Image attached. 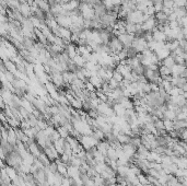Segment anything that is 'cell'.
<instances>
[{"label": "cell", "mask_w": 187, "mask_h": 186, "mask_svg": "<svg viewBox=\"0 0 187 186\" xmlns=\"http://www.w3.org/2000/svg\"><path fill=\"white\" fill-rule=\"evenodd\" d=\"M79 140V142L81 143V146L83 147L85 151H89L90 149H92L93 147H96L98 143H99V140L96 138H94L93 136H82L80 135L77 138Z\"/></svg>", "instance_id": "6da1fadb"}, {"label": "cell", "mask_w": 187, "mask_h": 186, "mask_svg": "<svg viewBox=\"0 0 187 186\" xmlns=\"http://www.w3.org/2000/svg\"><path fill=\"white\" fill-rule=\"evenodd\" d=\"M138 54H139V53H138L133 47L127 48V55H128V58H135L138 56Z\"/></svg>", "instance_id": "cb8c5ba5"}, {"label": "cell", "mask_w": 187, "mask_h": 186, "mask_svg": "<svg viewBox=\"0 0 187 186\" xmlns=\"http://www.w3.org/2000/svg\"><path fill=\"white\" fill-rule=\"evenodd\" d=\"M137 31H138V29H137V24H135V23H126V33L135 34V35H136Z\"/></svg>", "instance_id": "ffe728a7"}, {"label": "cell", "mask_w": 187, "mask_h": 186, "mask_svg": "<svg viewBox=\"0 0 187 186\" xmlns=\"http://www.w3.org/2000/svg\"><path fill=\"white\" fill-rule=\"evenodd\" d=\"M107 158L111 159L112 161H117L118 160V154H117V151H116V149L114 148H111L107 150Z\"/></svg>", "instance_id": "ac0fdd59"}, {"label": "cell", "mask_w": 187, "mask_h": 186, "mask_svg": "<svg viewBox=\"0 0 187 186\" xmlns=\"http://www.w3.org/2000/svg\"><path fill=\"white\" fill-rule=\"evenodd\" d=\"M113 79H115L116 81L120 83V82L124 81V76H122V74H120L119 71H117L115 69V70H114V72H113Z\"/></svg>", "instance_id": "603a6c76"}, {"label": "cell", "mask_w": 187, "mask_h": 186, "mask_svg": "<svg viewBox=\"0 0 187 186\" xmlns=\"http://www.w3.org/2000/svg\"><path fill=\"white\" fill-rule=\"evenodd\" d=\"M19 11H20L21 14L24 18H30L32 15V9H31V6L27 2L26 4H21L20 8H19Z\"/></svg>", "instance_id": "ba28073f"}, {"label": "cell", "mask_w": 187, "mask_h": 186, "mask_svg": "<svg viewBox=\"0 0 187 186\" xmlns=\"http://www.w3.org/2000/svg\"><path fill=\"white\" fill-rule=\"evenodd\" d=\"M38 160H40V161H41L42 163H43V164H44L45 166H48L49 165V164H51V160H49V158H48L47 156H46V153L45 152H42L41 154H40V157H38L37 158Z\"/></svg>", "instance_id": "44dd1931"}, {"label": "cell", "mask_w": 187, "mask_h": 186, "mask_svg": "<svg viewBox=\"0 0 187 186\" xmlns=\"http://www.w3.org/2000/svg\"><path fill=\"white\" fill-rule=\"evenodd\" d=\"M113 108H114L115 114L117 116H119V117H122V116H125V114H126L127 110L124 107L122 104H119V103H116V104L113 106Z\"/></svg>", "instance_id": "4fadbf2b"}, {"label": "cell", "mask_w": 187, "mask_h": 186, "mask_svg": "<svg viewBox=\"0 0 187 186\" xmlns=\"http://www.w3.org/2000/svg\"><path fill=\"white\" fill-rule=\"evenodd\" d=\"M61 137H60V135H59V132H57V129L55 130L53 134H51V141L53 142H56L57 140H59Z\"/></svg>", "instance_id": "83f0119b"}, {"label": "cell", "mask_w": 187, "mask_h": 186, "mask_svg": "<svg viewBox=\"0 0 187 186\" xmlns=\"http://www.w3.org/2000/svg\"><path fill=\"white\" fill-rule=\"evenodd\" d=\"M93 137L96 138L99 141H103V140H105L106 139V135L104 132L101 130V129H94V132H93Z\"/></svg>", "instance_id": "e0dca14e"}, {"label": "cell", "mask_w": 187, "mask_h": 186, "mask_svg": "<svg viewBox=\"0 0 187 186\" xmlns=\"http://www.w3.org/2000/svg\"><path fill=\"white\" fill-rule=\"evenodd\" d=\"M57 132H59V135H60L61 138H65L67 139L70 135V132H68V129L66 128L65 126H58L57 127Z\"/></svg>", "instance_id": "d6986e66"}, {"label": "cell", "mask_w": 187, "mask_h": 186, "mask_svg": "<svg viewBox=\"0 0 187 186\" xmlns=\"http://www.w3.org/2000/svg\"><path fill=\"white\" fill-rule=\"evenodd\" d=\"M136 186H144V185H142L141 183H139V184H138V185H136Z\"/></svg>", "instance_id": "4dcf8cb0"}, {"label": "cell", "mask_w": 187, "mask_h": 186, "mask_svg": "<svg viewBox=\"0 0 187 186\" xmlns=\"http://www.w3.org/2000/svg\"><path fill=\"white\" fill-rule=\"evenodd\" d=\"M96 148H98V150H99L102 154H104L105 157H107V150L111 148V143H109L107 140L99 141V143H98V146H96Z\"/></svg>", "instance_id": "8992f818"}, {"label": "cell", "mask_w": 187, "mask_h": 186, "mask_svg": "<svg viewBox=\"0 0 187 186\" xmlns=\"http://www.w3.org/2000/svg\"><path fill=\"white\" fill-rule=\"evenodd\" d=\"M89 82H91L92 85L95 87V89L100 90V89L102 88V85L104 83V81L102 80V78L100 77L99 74H94V76H92L91 78L89 79Z\"/></svg>", "instance_id": "9c48e42d"}, {"label": "cell", "mask_w": 187, "mask_h": 186, "mask_svg": "<svg viewBox=\"0 0 187 186\" xmlns=\"http://www.w3.org/2000/svg\"><path fill=\"white\" fill-rule=\"evenodd\" d=\"M65 51L67 53V54L69 55V57L71 58V59H73V58L78 55V51H77V46L76 45H73L71 43L70 45H68L67 47L65 48Z\"/></svg>", "instance_id": "7c38bea8"}, {"label": "cell", "mask_w": 187, "mask_h": 186, "mask_svg": "<svg viewBox=\"0 0 187 186\" xmlns=\"http://www.w3.org/2000/svg\"><path fill=\"white\" fill-rule=\"evenodd\" d=\"M117 186H125V185H122V184H117Z\"/></svg>", "instance_id": "1f68e13d"}, {"label": "cell", "mask_w": 187, "mask_h": 186, "mask_svg": "<svg viewBox=\"0 0 187 186\" xmlns=\"http://www.w3.org/2000/svg\"><path fill=\"white\" fill-rule=\"evenodd\" d=\"M147 186H158V185H154V184H149V185H147Z\"/></svg>", "instance_id": "f546056e"}, {"label": "cell", "mask_w": 187, "mask_h": 186, "mask_svg": "<svg viewBox=\"0 0 187 186\" xmlns=\"http://www.w3.org/2000/svg\"><path fill=\"white\" fill-rule=\"evenodd\" d=\"M29 151H30V152L32 153L35 158H38L40 154L42 153L41 149H40V145H38L37 142H33V143H31V145L29 146Z\"/></svg>", "instance_id": "8fae6325"}, {"label": "cell", "mask_w": 187, "mask_h": 186, "mask_svg": "<svg viewBox=\"0 0 187 186\" xmlns=\"http://www.w3.org/2000/svg\"><path fill=\"white\" fill-rule=\"evenodd\" d=\"M117 140H118L122 145L130 143V141H131V136L126 135V134H119V135L117 136Z\"/></svg>", "instance_id": "9a60e30c"}, {"label": "cell", "mask_w": 187, "mask_h": 186, "mask_svg": "<svg viewBox=\"0 0 187 186\" xmlns=\"http://www.w3.org/2000/svg\"><path fill=\"white\" fill-rule=\"evenodd\" d=\"M56 21L58 22L59 26L66 27V29H71L73 23H72V20L70 17H67V15H58V17L55 18Z\"/></svg>", "instance_id": "277c9868"}, {"label": "cell", "mask_w": 187, "mask_h": 186, "mask_svg": "<svg viewBox=\"0 0 187 186\" xmlns=\"http://www.w3.org/2000/svg\"><path fill=\"white\" fill-rule=\"evenodd\" d=\"M109 87H111V89H112V90H115V89L119 88V85H120V83L116 81L115 79H113V78H112V79H111V80L109 81Z\"/></svg>", "instance_id": "484cf974"}, {"label": "cell", "mask_w": 187, "mask_h": 186, "mask_svg": "<svg viewBox=\"0 0 187 186\" xmlns=\"http://www.w3.org/2000/svg\"><path fill=\"white\" fill-rule=\"evenodd\" d=\"M131 47L135 48L140 54V53H143L146 49H149V42L146 41V38L142 36H139V37L136 36V38H135L133 42Z\"/></svg>", "instance_id": "7a4b0ae2"}, {"label": "cell", "mask_w": 187, "mask_h": 186, "mask_svg": "<svg viewBox=\"0 0 187 186\" xmlns=\"http://www.w3.org/2000/svg\"><path fill=\"white\" fill-rule=\"evenodd\" d=\"M35 2L37 4L38 8L44 11L45 13L51 12V4H49L47 0H35Z\"/></svg>", "instance_id": "30bf717a"}, {"label": "cell", "mask_w": 187, "mask_h": 186, "mask_svg": "<svg viewBox=\"0 0 187 186\" xmlns=\"http://www.w3.org/2000/svg\"><path fill=\"white\" fill-rule=\"evenodd\" d=\"M72 60L75 61V64L77 65V67L78 68H83L85 66V62H87V61L84 60V58L82 57V55H80V54L77 55Z\"/></svg>", "instance_id": "2e32d148"}, {"label": "cell", "mask_w": 187, "mask_h": 186, "mask_svg": "<svg viewBox=\"0 0 187 186\" xmlns=\"http://www.w3.org/2000/svg\"><path fill=\"white\" fill-rule=\"evenodd\" d=\"M122 150H124V152L125 154H127L128 157L130 158H133L135 154L137 153V147L136 146H133V143H126V145H122Z\"/></svg>", "instance_id": "5b68a950"}, {"label": "cell", "mask_w": 187, "mask_h": 186, "mask_svg": "<svg viewBox=\"0 0 187 186\" xmlns=\"http://www.w3.org/2000/svg\"><path fill=\"white\" fill-rule=\"evenodd\" d=\"M85 89H87V90H88L89 92H95V87H94V85H92L91 82H85Z\"/></svg>", "instance_id": "f1b7e54d"}, {"label": "cell", "mask_w": 187, "mask_h": 186, "mask_svg": "<svg viewBox=\"0 0 187 186\" xmlns=\"http://www.w3.org/2000/svg\"><path fill=\"white\" fill-rule=\"evenodd\" d=\"M37 126L40 127L41 130H45V129L48 127V122L46 119H38V123H37Z\"/></svg>", "instance_id": "d4e9b609"}, {"label": "cell", "mask_w": 187, "mask_h": 186, "mask_svg": "<svg viewBox=\"0 0 187 186\" xmlns=\"http://www.w3.org/2000/svg\"><path fill=\"white\" fill-rule=\"evenodd\" d=\"M48 168H49V170H51V172L53 173H57L58 171V164L56 161H53V162H51V164L48 165Z\"/></svg>", "instance_id": "4316f807"}, {"label": "cell", "mask_w": 187, "mask_h": 186, "mask_svg": "<svg viewBox=\"0 0 187 186\" xmlns=\"http://www.w3.org/2000/svg\"><path fill=\"white\" fill-rule=\"evenodd\" d=\"M130 170V166L129 165H118L117 170H116V172H117V175H120L122 177H126L127 173L129 172Z\"/></svg>", "instance_id": "5bb4252c"}, {"label": "cell", "mask_w": 187, "mask_h": 186, "mask_svg": "<svg viewBox=\"0 0 187 186\" xmlns=\"http://www.w3.org/2000/svg\"><path fill=\"white\" fill-rule=\"evenodd\" d=\"M93 179H94V182H95V186H106L105 185V179H103L100 174H98L96 176H94Z\"/></svg>", "instance_id": "7402d4cb"}, {"label": "cell", "mask_w": 187, "mask_h": 186, "mask_svg": "<svg viewBox=\"0 0 187 186\" xmlns=\"http://www.w3.org/2000/svg\"><path fill=\"white\" fill-rule=\"evenodd\" d=\"M81 173H80V170L77 166L73 165H68V172H67V176L70 177V179H77V177H80Z\"/></svg>", "instance_id": "52a82bcc"}, {"label": "cell", "mask_w": 187, "mask_h": 186, "mask_svg": "<svg viewBox=\"0 0 187 186\" xmlns=\"http://www.w3.org/2000/svg\"><path fill=\"white\" fill-rule=\"evenodd\" d=\"M117 37H118L119 41L122 42V44L124 45V48H126L127 49V48L131 47L133 40L136 38V35H135V34L124 33V34H119Z\"/></svg>", "instance_id": "3957f363"}]
</instances>
